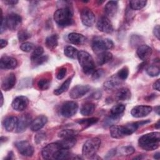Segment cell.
Masks as SVG:
<instances>
[{
    "label": "cell",
    "instance_id": "obj_1",
    "mask_svg": "<svg viewBox=\"0 0 160 160\" xmlns=\"http://www.w3.org/2000/svg\"><path fill=\"white\" fill-rule=\"evenodd\" d=\"M149 120H146L139 122L128 123L122 126L112 125L110 127L111 136L116 139H121L124 137L129 136L134 132L140 126L149 122Z\"/></svg>",
    "mask_w": 160,
    "mask_h": 160
},
{
    "label": "cell",
    "instance_id": "obj_2",
    "mask_svg": "<svg viewBox=\"0 0 160 160\" xmlns=\"http://www.w3.org/2000/svg\"><path fill=\"white\" fill-rule=\"evenodd\" d=\"M160 133L152 132L142 135L138 141L140 148L146 151H153L159 146Z\"/></svg>",
    "mask_w": 160,
    "mask_h": 160
},
{
    "label": "cell",
    "instance_id": "obj_3",
    "mask_svg": "<svg viewBox=\"0 0 160 160\" xmlns=\"http://www.w3.org/2000/svg\"><path fill=\"white\" fill-rule=\"evenodd\" d=\"M73 12L69 6H64L54 13V19L56 24L61 27H66L72 24Z\"/></svg>",
    "mask_w": 160,
    "mask_h": 160
},
{
    "label": "cell",
    "instance_id": "obj_4",
    "mask_svg": "<svg viewBox=\"0 0 160 160\" xmlns=\"http://www.w3.org/2000/svg\"><path fill=\"white\" fill-rule=\"evenodd\" d=\"M77 58L84 72L92 74L95 70V63L91 54L85 51H78Z\"/></svg>",
    "mask_w": 160,
    "mask_h": 160
},
{
    "label": "cell",
    "instance_id": "obj_5",
    "mask_svg": "<svg viewBox=\"0 0 160 160\" xmlns=\"http://www.w3.org/2000/svg\"><path fill=\"white\" fill-rule=\"evenodd\" d=\"M114 43L112 40L108 38H102L101 37H95L92 41L91 47L94 52L98 55L106 52L108 49L113 48Z\"/></svg>",
    "mask_w": 160,
    "mask_h": 160
},
{
    "label": "cell",
    "instance_id": "obj_6",
    "mask_svg": "<svg viewBox=\"0 0 160 160\" xmlns=\"http://www.w3.org/2000/svg\"><path fill=\"white\" fill-rule=\"evenodd\" d=\"M101 141L98 138H92L88 139L82 146V155L84 157L90 159L92 156L96 154L101 146Z\"/></svg>",
    "mask_w": 160,
    "mask_h": 160
},
{
    "label": "cell",
    "instance_id": "obj_7",
    "mask_svg": "<svg viewBox=\"0 0 160 160\" xmlns=\"http://www.w3.org/2000/svg\"><path fill=\"white\" fill-rule=\"evenodd\" d=\"M61 149L58 142H52L46 145L41 151V155L44 159H55V157Z\"/></svg>",
    "mask_w": 160,
    "mask_h": 160
},
{
    "label": "cell",
    "instance_id": "obj_8",
    "mask_svg": "<svg viewBox=\"0 0 160 160\" xmlns=\"http://www.w3.org/2000/svg\"><path fill=\"white\" fill-rule=\"evenodd\" d=\"M78 109V104L75 101H68L63 103L61 108V114L64 118H71Z\"/></svg>",
    "mask_w": 160,
    "mask_h": 160
},
{
    "label": "cell",
    "instance_id": "obj_9",
    "mask_svg": "<svg viewBox=\"0 0 160 160\" xmlns=\"http://www.w3.org/2000/svg\"><path fill=\"white\" fill-rule=\"evenodd\" d=\"M6 26L11 31H16L20 27L22 22V18L16 13H11L5 18Z\"/></svg>",
    "mask_w": 160,
    "mask_h": 160
},
{
    "label": "cell",
    "instance_id": "obj_10",
    "mask_svg": "<svg viewBox=\"0 0 160 160\" xmlns=\"http://www.w3.org/2000/svg\"><path fill=\"white\" fill-rule=\"evenodd\" d=\"M15 146L18 152L24 156L30 157L34 153V148L28 141H21L15 143Z\"/></svg>",
    "mask_w": 160,
    "mask_h": 160
},
{
    "label": "cell",
    "instance_id": "obj_11",
    "mask_svg": "<svg viewBox=\"0 0 160 160\" xmlns=\"http://www.w3.org/2000/svg\"><path fill=\"white\" fill-rule=\"evenodd\" d=\"M81 19L82 24L88 27L94 25L96 17L93 12L88 8H84L81 11Z\"/></svg>",
    "mask_w": 160,
    "mask_h": 160
},
{
    "label": "cell",
    "instance_id": "obj_12",
    "mask_svg": "<svg viewBox=\"0 0 160 160\" xmlns=\"http://www.w3.org/2000/svg\"><path fill=\"white\" fill-rule=\"evenodd\" d=\"M88 85H76L74 86L69 92V96L73 99H76L84 96L90 91Z\"/></svg>",
    "mask_w": 160,
    "mask_h": 160
},
{
    "label": "cell",
    "instance_id": "obj_13",
    "mask_svg": "<svg viewBox=\"0 0 160 160\" xmlns=\"http://www.w3.org/2000/svg\"><path fill=\"white\" fill-rule=\"evenodd\" d=\"M97 28L99 31L105 33H111L113 31L112 24L107 16H101L98 19Z\"/></svg>",
    "mask_w": 160,
    "mask_h": 160
},
{
    "label": "cell",
    "instance_id": "obj_14",
    "mask_svg": "<svg viewBox=\"0 0 160 160\" xmlns=\"http://www.w3.org/2000/svg\"><path fill=\"white\" fill-rule=\"evenodd\" d=\"M29 104V99L24 96L16 97L12 102V108L17 111H22L26 109Z\"/></svg>",
    "mask_w": 160,
    "mask_h": 160
},
{
    "label": "cell",
    "instance_id": "obj_15",
    "mask_svg": "<svg viewBox=\"0 0 160 160\" xmlns=\"http://www.w3.org/2000/svg\"><path fill=\"white\" fill-rule=\"evenodd\" d=\"M152 111V108L149 106L139 105L134 107L131 111V115L137 118H143L148 115Z\"/></svg>",
    "mask_w": 160,
    "mask_h": 160
},
{
    "label": "cell",
    "instance_id": "obj_16",
    "mask_svg": "<svg viewBox=\"0 0 160 160\" xmlns=\"http://www.w3.org/2000/svg\"><path fill=\"white\" fill-rule=\"evenodd\" d=\"M31 117L29 114H23L19 119L16 128L15 129L16 132H22L26 131V128L30 126L31 123Z\"/></svg>",
    "mask_w": 160,
    "mask_h": 160
},
{
    "label": "cell",
    "instance_id": "obj_17",
    "mask_svg": "<svg viewBox=\"0 0 160 160\" xmlns=\"http://www.w3.org/2000/svg\"><path fill=\"white\" fill-rule=\"evenodd\" d=\"M17 65H18L17 60L12 57L3 56L1 58L0 67L1 69H12L16 68Z\"/></svg>",
    "mask_w": 160,
    "mask_h": 160
},
{
    "label": "cell",
    "instance_id": "obj_18",
    "mask_svg": "<svg viewBox=\"0 0 160 160\" xmlns=\"http://www.w3.org/2000/svg\"><path fill=\"white\" fill-rule=\"evenodd\" d=\"M16 78L14 73L8 74L2 79L1 82V88L5 91L11 90L16 84Z\"/></svg>",
    "mask_w": 160,
    "mask_h": 160
},
{
    "label": "cell",
    "instance_id": "obj_19",
    "mask_svg": "<svg viewBox=\"0 0 160 160\" xmlns=\"http://www.w3.org/2000/svg\"><path fill=\"white\" fill-rule=\"evenodd\" d=\"M47 122V117L43 115H40L32 121L30 124V128L32 131H38L45 126Z\"/></svg>",
    "mask_w": 160,
    "mask_h": 160
},
{
    "label": "cell",
    "instance_id": "obj_20",
    "mask_svg": "<svg viewBox=\"0 0 160 160\" xmlns=\"http://www.w3.org/2000/svg\"><path fill=\"white\" fill-rule=\"evenodd\" d=\"M122 81L116 74L104 82V87L107 89H113L119 87L122 83Z\"/></svg>",
    "mask_w": 160,
    "mask_h": 160
},
{
    "label": "cell",
    "instance_id": "obj_21",
    "mask_svg": "<svg viewBox=\"0 0 160 160\" xmlns=\"http://www.w3.org/2000/svg\"><path fill=\"white\" fill-rule=\"evenodd\" d=\"M152 50L151 47L146 44H141L137 49V54L142 60L148 59L152 54Z\"/></svg>",
    "mask_w": 160,
    "mask_h": 160
},
{
    "label": "cell",
    "instance_id": "obj_22",
    "mask_svg": "<svg viewBox=\"0 0 160 160\" xmlns=\"http://www.w3.org/2000/svg\"><path fill=\"white\" fill-rule=\"evenodd\" d=\"M118 2L116 1H108L104 7V12L107 16L114 17L118 11Z\"/></svg>",
    "mask_w": 160,
    "mask_h": 160
},
{
    "label": "cell",
    "instance_id": "obj_23",
    "mask_svg": "<svg viewBox=\"0 0 160 160\" xmlns=\"http://www.w3.org/2000/svg\"><path fill=\"white\" fill-rule=\"evenodd\" d=\"M68 39L71 44L78 46L83 44L86 40V38L84 36L78 32L69 33L68 36Z\"/></svg>",
    "mask_w": 160,
    "mask_h": 160
},
{
    "label": "cell",
    "instance_id": "obj_24",
    "mask_svg": "<svg viewBox=\"0 0 160 160\" xmlns=\"http://www.w3.org/2000/svg\"><path fill=\"white\" fill-rule=\"evenodd\" d=\"M18 121V118L16 116H11L6 117L3 121V125L5 129L8 132L12 131V130L16 129Z\"/></svg>",
    "mask_w": 160,
    "mask_h": 160
},
{
    "label": "cell",
    "instance_id": "obj_25",
    "mask_svg": "<svg viewBox=\"0 0 160 160\" xmlns=\"http://www.w3.org/2000/svg\"><path fill=\"white\" fill-rule=\"evenodd\" d=\"M61 148L70 149L72 148L76 143V137H71L62 138L60 141L58 142Z\"/></svg>",
    "mask_w": 160,
    "mask_h": 160
},
{
    "label": "cell",
    "instance_id": "obj_26",
    "mask_svg": "<svg viewBox=\"0 0 160 160\" xmlns=\"http://www.w3.org/2000/svg\"><path fill=\"white\" fill-rule=\"evenodd\" d=\"M58 35L56 34L48 36L45 41L46 47L51 50L55 49L58 45Z\"/></svg>",
    "mask_w": 160,
    "mask_h": 160
},
{
    "label": "cell",
    "instance_id": "obj_27",
    "mask_svg": "<svg viewBox=\"0 0 160 160\" xmlns=\"http://www.w3.org/2000/svg\"><path fill=\"white\" fill-rule=\"evenodd\" d=\"M131 92L127 88H122L119 89L116 94V98L119 101H127L131 98Z\"/></svg>",
    "mask_w": 160,
    "mask_h": 160
},
{
    "label": "cell",
    "instance_id": "obj_28",
    "mask_svg": "<svg viewBox=\"0 0 160 160\" xmlns=\"http://www.w3.org/2000/svg\"><path fill=\"white\" fill-rule=\"evenodd\" d=\"M112 58V54L110 52H104L98 55L97 64L99 66L103 65L109 62Z\"/></svg>",
    "mask_w": 160,
    "mask_h": 160
},
{
    "label": "cell",
    "instance_id": "obj_29",
    "mask_svg": "<svg viewBox=\"0 0 160 160\" xmlns=\"http://www.w3.org/2000/svg\"><path fill=\"white\" fill-rule=\"evenodd\" d=\"M95 110V105L91 102H87L83 104L80 109L81 114L83 116L91 115Z\"/></svg>",
    "mask_w": 160,
    "mask_h": 160
},
{
    "label": "cell",
    "instance_id": "obj_30",
    "mask_svg": "<svg viewBox=\"0 0 160 160\" xmlns=\"http://www.w3.org/2000/svg\"><path fill=\"white\" fill-rule=\"evenodd\" d=\"M98 121V118L94 117V118L79 119L76 121V122L78 123L79 125H81V126H82V129H84L96 123Z\"/></svg>",
    "mask_w": 160,
    "mask_h": 160
},
{
    "label": "cell",
    "instance_id": "obj_31",
    "mask_svg": "<svg viewBox=\"0 0 160 160\" xmlns=\"http://www.w3.org/2000/svg\"><path fill=\"white\" fill-rule=\"evenodd\" d=\"M71 81L72 78H69L68 79H67L59 88H58L54 91V94L56 96H59L62 94L63 92H66L69 89V86L71 83Z\"/></svg>",
    "mask_w": 160,
    "mask_h": 160
},
{
    "label": "cell",
    "instance_id": "obj_32",
    "mask_svg": "<svg viewBox=\"0 0 160 160\" xmlns=\"http://www.w3.org/2000/svg\"><path fill=\"white\" fill-rule=\"evenodd\" d=\"M125 109L126 106L122 104H118L114 105L111 109V115L113 116L121 117L125 111Z\"/></svg>",
    "mask_w": 160,
    "mask_h": 160
},
{
    "label": "cell",
    "instance_id": "obj_33",
    "mask_svg": "<svg viewBox=\"0 0 160 160\" xmlns=\"http://www.w3.org/2000/svg\"><path fill=\"white\" fill-rule=\"evenodd\" d=\"M78 51L77 49H76L73 46H67L64 48V54L68 58H69L71 59H75L78 56Z\"/></svg>",
    "mask_w": 160,
    "mask_h": 160
},
{
    "label": "cell",
    "instance_id": "obj_34",
    "mask_svg": "<svg viewBox=\"0 0 160 160\" xmlns=\"http://www.w3.org/2000/svg\"><path fill=\"white\" fill-rule=\"evenodd\" d=\"M146 3V1L133 0L129 1V6L133 10H140L145 7Z\"/></svg>",
    "mask_w": 160,
    "mask_h": 160
},
{
    "label": "cell",
    "instance_id": "obj_35",
    "mask_svg": "<svg viewBox=\"0 0 160 160\" xmlns=\"http://www.w3.org/2000/svg\"><path fill=\"white\" fill-rule=\"evenodd\" d=\"M77 134V132L73 129H62L58 132V137L62 139L66 138H71V137H76Z\"/></svg>",
    "mask_w": 160,
    "mask_h": 160
},
{
    "label": "cell",
    "instance_id": "obj_36",
    "mask_svg": "<svg viewBox=\"0 0 160 160\" xmlns=\"http://www.w3.org/2000/svg\"><path fill=\"white\" fill-rule=\"evenodd\" d=\"M50 84L51 82L48 79L42 78L38 81L37 85L40 90L44 91L49 89V88L50 87Z\"/></svg>",
    "mask_w": 160,
    "mask_h": 160
},
{
    "label": "cell",
    "instance_id": "obj_37",
    "mask_svg": "<svg viewBox=\"0 0 160 160\" xmlns=\"http://www.w3.org/2000/svg\"><path fill=\"white\" fill-rule=\"evenodd\" d=\"M146 72L151 77H156L159 74L160 69L159 68L155 65H151L147 68Z\"/></svg>",
    "mask_w": 160,
    "mask_h": 160
},
{
    "label": "cell",
    "instance_id": "obj_38",
    "mask_svg": "<svg viewBox=\"0 0 160 160\" xmlns=\"http://www.w3.org/2000/svg\"><path fill=\"white\" fill-rule=\"evenodd\" d=\"M135 151V149L131 146H126L121 147L119 149V153L122 156H129L133 154Z\"/></svg>",
    "mask_w": 160,
    "mask_h": 160
},
{
    "label": "cell",
    "instance_id": "obj_39",
    "mask_svg": "<svg viewBox=\"0 0 160 160\" xmlns=\"http://www.w3.org/2000/svg\"><path fill=\"white\" fill-rule=\"evenodd\" d=\"M44 52V49L41 46H38L36 47L34 50L31 56V61H34V59L39 58L40 56H42V54Z\"/></svg>",
    "mask_w": 160,
    "mask_h": 160
},
{
    "label": "cell",
    "instance_id": "obj_40",
    "mask_svg": "<svg viewBox=\"0 0 160 160\" xmlns=\"http://www.w3.org/2000/svg\"><path fill=\"white\" fill-rule=\"evenodd\" d=\"M18 38L20 42H23V41H25L26 40L28 39L29 38H30L31 34L26 30L22 29V30L19 31V32L18 33Z\"/></svg>",
    "mask_w": 160,
    "mask_h": 160
},
{
    "label": "cell",
    "instance_id": "obj_41",
    "mask_svg": "<svg viewBox=\"0 0 160 160\" xmlns=\"http://www.w3.org/2000/svg\"><path fill=\"white\" fill-rule=\"evenodd\" d=\"M118 76L122 80L124 81L127 79L128 75H129V69L126 66H124L120 70L118 71V72L116 73Z\"/></svg>",
    "mask_w": 160,
    "mask_h": 160
},
{
    "label": "cell",
    "instance_id": "obj_42",
    "mask_svg": "<svg viewBox=\"0 0 160 160\" xmlns=\"http://www.w3.org/2000/svg\"><path fill=\"white\" fill-rule=\"evenodd\" d=\"M34 45L30 42H24L22 43L20 46V49L22 51L26 52H29L31 51L32 50L34 49Z\"/></svg>",
    "mask_w": 160,
    "mask_h": 160
},
{
    "label": "cell",
    "instance_id": "obj_43",
    "mask_svg": "<svg viewBox=\"0 0 160 160\" xmlns=\"http://www.w3.org/2000/svg\"><path fill=\"white\" fill-rule=\"evenodd\" d=\"M48 59V56L47 55H44V56H41L39 58L34 59V61H32V63L33 64V65L34 66H39V65H41L43 63L46 62Z\"/></svg>",
    "mask_w": 160,
    "mask_h": 160
},
{
    "label": "cell",
    "instance_id": "obj_44",
    "mask_svg": "<svg viewBox=\"0 0 160 160\" xmlns=\"http://www.w3.org/2000/svg\"><path fill=\"white\" fill-rule=\"evenodd\" d=\"M67 73V68L65 67H61L58 71L56 77L58 79H63Z\"/></svg>",
    "mask_w": 160,
    "mask_h": 160
},
{
    "label": "cell",
    "instance_id": "obj_45",
    "mask_svg": "<svg viewBox=\"0 0 160 160\" xmlns=\"http://www.w3.org/2000/svg\"><path fill=\"white\" fill-rule=\"evenodd\" d=\"M46 139V134L43 132H39L36 134L34 137V141L36 144H39Z\"/></svg>",
    "mask_w": 160,
    "mask_h": 160
},
{
    "label": "cell",
    "instance_id": "obj_46",
    "mask_svg": "<svg viewBox=\"0 0 160 160\" xmlns=\"http://www.w3.org/2000/svg\"><path fill=\"white\" fill-rule=\"evenodd\" d=\"M104 72L102 69H98V70H96L92 72V74H91L92 75V79H94V80L95 79H98L99 78H101L103 74H104Z\"/></svg>",
    "mask_w": 160,
    "mask_h": 160
},
{
    "label": "cell",
    "instance_id": "obj_47",
    "mask_svg": "<svg viewBox=\"0 0 160 160\" xmlns=\"http://www.w3.org/2000/svg\"><path fill=\"white\" fill-rule=\"evenodd\" d=\"M159 30L160 28L159 25H156L154 29H153V34L154 35L158 38V39H160V33H159Z\"/></svg>",
    "mask_w": 160,
    "mask_h": 160
},
{
    "label": "cell",
    "instance_id": "obj_48",
    "mask_svg": "<svg viewBox=\"0 0 160 160\" xmlns=\"http://www.w3.org/2000/svg\"><path fill=\"white\" fill-rule=\"evenodd\" d=\"M1 34H2L4 31H5L7 26L6 24V21L5 19H4L2 17L1 18Z\"/></svg>",
    "mask_w": 160,
    "mask_h": 160
},
{
    "label": "cell",
    "instance_id": "obj_49",
    "mask_svg": "<svg viewBox=\"0 0 160 160\" xmlns=\"http://www.w3.org/2000/svg\"><path fill=\"white\" fill-rule=\"evenodd\" d=\"M152 87L154 89L157 90L158 91H160V80L159 79H157L152 85Z\"/></svg>",
    "mask_w": 160,
    "mask_h": 160
},
{
    "label": "cell",
    "instance_id": "obj_50",
    "mask_svg": "<svg viewBox=\"0 0 160 160\" xmlns=\"http://www.w3.org/2000/svg\"><path fill=\"white\" fill-rule=\"evenodd\" d=\"M4 2L6 4L11 5V6L16 5V4L18 3V1H17V0H5Z\"/></svg>",
    "mask_w": 160,
    "mask_h": 160
},
{
    "label": "cell",
    "instance_id": "obj_51",
    "mask_svg": "<svg viewBox=\"0 0 160 160\" xmlns=\"http://www.w3.org/2000/svg\"><path fill=\"white\" fill-rule=\"evenodd\" d=\"M116 152V149H113L110 150V151L108 152V153L107 154L106 158H111L112 156H113L115 155Z\"/></svg>",
    "mask_w": 160,
    "mask_h": 160
},
{
    "label": "cell",
    "instance_id": "obj_52",
    "mask_svg": "<svg viewBox=\"0 0 160 160\" xmlns=\"http://www.w3.org/2000/svg\"><path fill=\"white\" fill-rule=\"evenodd\" d=\"M8 41L6 39H1L0 41V46H1V48L2 49L4 48H5L7 45H8Z\"/></svg>",
    "mask_w": 160,
    "mask_h": 160
},
{
    "label": "cell",
    "instance_id": "obj_53",
    "mask_svg": "<svg viewBox=\"0 0 160 160\" xmlns=\"http://www.w3.org/2000/svg\"><path fill=\"white\" fill-rule=\"evenodd\" d=\"M13 153H12V151H10V152H9V153L8 154V156H7V157L5 158L6 159H12V158H13Z\"/></svg>",
    "mask_w": 160,
    "mask_h": 160
},
{
    "label": "cell",
    "instance_id": "obj_54",
    "mask_svg": "<svg viewBox=\"0 0 160 160\" xmlns=\"http://www.w3.org/2000/svg\"><path fill=\"white\" fill-rule=\"evenodd\" d=\"M160 158V153L159 152H156L154 155V158L156 159H159Z\"/></svg>",
    "mask_w": 160,
    "mask_h": 160
},
{
    "label": "cell",
    "instance_id": "obj_55",
    "mask_svg": "<svg viewBox=\"0 0 160 160\" xmlns=\"http://www.w3.org/2000/svg\"><path fill=\"white\" fill-rule=\"evenodd\" d=\"M154 109H155V112L159 115V106H156L155 108H154Z\"/></svg>",
    "mask_w": 160,
    "mask_h": 160
},
{
    "label": "cell",
    "instance_id": "obj_56",
    "mask_svg": "<svg viewBox=\"0 0 160 160\" xmlns=\"http://www.w3.org/2000/svg\"><path fill=\"white\" fill-rule=\"evenodd\" d=\"M6 139H7V138H6L2 136V137L1 138V143H2L4 141H6Z\"/></svg>",
    "mask_w": 160,
    "mask_h": 160
},
{
    "label": "cell",
    "instance_id": "obj_57",
    "mask_svg": "<svg viewBox=\"0 0 160 160\" xmlns=\"http://www.w3.org/2000/svg\"><path fill=\"white\" fill-rule=\"evenodd\" d=\"M155 128L156 129H159V121H158L156 124H155Z\"/></svg>",
    "mask_w": 160,
    "mask_h": 160
},
{
    "label": "cell",
    "instance_id": "obj_58",
    "mask_svg": "<svg viewBox=\"0 0 160 160\" xmlns=\"http://www.w3.org/2000/svg\"><path fill=\"white\" fill-rule=\"evenodd\" d=\"M3 102H4V98H3V95L1 93V106H2L3 105Z\"/></svg>",
    "mask_w": 160,
    "mask_h": 160
},
{
    "label": "cell",
    "instance_id": "obj_59",
    "mask_svg": "<svg viewBox=\"0 0 160 160\" xmlns=\"http://www.w3.org/2000/svg\"><path fill=\"white\" fill-rule=\"evenodd\" d=\"M142 158L141 157V156H139L138 157H135L134 159H141Z\"/></svg>",
    "mask_w": 160,
    "mask_h": 160
}]
</instances>
